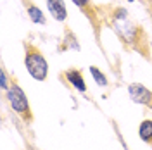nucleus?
Instances as JSON below:
<instances>
[{"mask_svg":"<svg viewBox=\"0 0 152 150\" xmlns=\"http://www.w3.org/2000/svg\"><path fill=\"white\" fill-rule=\"evenodd\" d=\"M0 79H2V90H9V81H7V74H5V69H2V71H0Z\"/></svg>","mask_w":152,"mask_h":150,"instance_id":"obj_10","label":"nucleus"},{"mask_svg":"<svg viewBox=\"0 0 152 150\" xmlns=\"http://www.w3.org/2000/svg\"><path fill=\"white\" fill-rule=\"evenodd\" d=\"M23 2H24V7H26V12H28L29 19L33 23H37V24H45V16H43L42 9L37 7L35 4H31L29 0H23Z\"/></svg>","mask_w":152,"mask_h":150,"instance_id":"obj_5","label":"nucleus"},{"mask_svg":"<svg viewBox=\"0 0 152 150\" xmlns=\"http://www.w3.org/2000/svg\"><path fill=\"white\" fill-rule=\"evenodd\" d=\"M138 135L145 143H149L152 147V119H145L142 121L140 128H138Z\"/></svg>","mask_w":152,"mask_h":150,"instance_id":"obj_7","label":"nucleus"},{"mask_svg":"<svg viewBox=\"0 0 152 150\" xmlns=\"http://www.w3.org/2000/svg\"><path fill=\"white\" fill-rule=\"evenodd\" d=\"M73 4L78 5L80 9L86 10V12H88V16H92V14H90V10H88V7H90V0H73Z\"/></svg>","mask_w":152,"mask_h":150,"instance_id":"obj_9","label":"nucleus"},{"mask_svg":"<svg viewBox=\"0 0 152 150\" xmlns=\"http://www.w3.org/2000/svg\"><path fill=\"white\" fill-rule=\"evenodd\" d=\"M47 7L50 10V14L54 16V19H57V21H64L67 17L64 0H47Z\"/></svg>","mask_w":152,"mask_h":150,"instance_id":"obj_4","label":"nucleus"},{"mask_svg":"<svg viewBox=\"0 0 152 150\" xmlns=\"http://www.w3.org/2000/svg\"><path fill=\"white\" fill-rule=\"evenodd\" d=\"M128 93L132 97L133 102L137 103H142L145 107L152 109V92L147 90L145 86H142L140 83H132L128 86Z\"/></svg>","mask_w":152,"mask_h":150,"instance_id":"obj_3","label":"nucleus"},{"mask_svg":"<svg viewBox=\"0 0 152 150\" xmlns=\"http://www.w3.org/2000/svg\"><path fill=\"white\" fill-rule=\"evenodd\" d=\"M66 78H67V81L73 84L76 90H80V92H86L85 79H83V76H81V73H80V71H76V69H73V71H67Z\"/></svg>","mask_w":152,"mask_h":150,"instance_id":"obj_6","label":"nucleus"},{"mask_svg":"<svg viewBox=\"0 0 152 150\" xmlns=\"http://www.w3.org/2000/svg\"><path fill=\"white\" fill-rule=\"evenodd\" d=\"M7 100H9L10 107L14 109V112L19 114L26 122H33V114H31V107L26 98V93L16 81H10V86L7 90Z\"/></svg>","mask_w":152,"mask_h":150,"instance_id":"obj_2","label":"nucleus"},{"mask_svg":"<svg viewBox=\"0 0 152 150\" xmlns=\"http://www.w3.org/2000/svg\"><path fill=\"white\" fill-rule=\"evenodd\" d=\"M128 2H135V0H128Z\"/></svg>","mask_w":152,"mask_h":150,"instance_id":"obj_11","label":"nucleus"},{"mask_svg":"<svg viewBox=\"0 0 152 150\" xmlns=\"http://www.w3.org/2000/svg\"><path fill=\"white\" fill-rule=\"evenodd\" d=\"M90 73H92V76H94L95 83H99L100 86H105V84H107V78H105V74L99 69V67L92 66V67H90Z\"/></svg>","mask_w":152,"mask_h":150,"instance_id":"obj_8","label":"nucleus"},{"mask_svg":"<svg viewBox=\"0 0 152 150\" xmlns=\"http://www.w3.org/2000/svg\"><path fill=\"white\" fill-rule=\"evenodd\" d=\"M26 55H24V64H26V69L31 74V78H35L37 81H43L47 78L48 73V66L47 60L43 54L38 50L37 47H33L31 43H26Z\"/></svg>","mask_w":152,"mask_h":150,"instance_id":"obj_1","label":"nucleus"}]
</instances>
